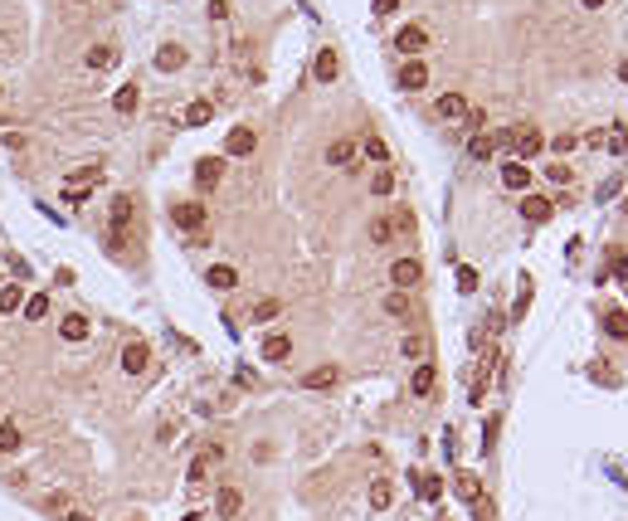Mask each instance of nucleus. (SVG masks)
Wrapping results in <instances>:
<instances>
[{
    "label": "nucleus",
    "instance_id": "4",
    "mask_svg": "<svg viewBox=\"0 0 628 521\" xmlns=\"http://www.w3.org/2000/svg\"><path fill=\"white\" fill-rule=\"evenodd\" d=\"M171 224L186 229V234H200V229H205V205H195V200L176 205V210H171Z\"/></svg>",
    "mask_w": 628,
    "mask_h": 521
},
{
    "label": "nucleus",
    "instance_id": "19",
    "mask_svg": "<svg viewBox=\"0 0 628 521\" xmlns=\"http://www.w3.org/2000/svg\"><path fill=\"white\" fill-rule=\"evenodd\" d=\"M156 69H161V74H176V69H186V49H181V44H161V54H156Z\"/></svg>",
    "mask_w": 628,
    "mask_h": 521
},
{
    "label": "nucleus",
    "instance_id": "43",
    "mask_svg": "<svg viewBox=\"0 0 628 521\" xmlns=\"http://www.w3.org/2000/svg\"><path fill=\"white\" fill-rule=\"evenodd\" d=\"M609 151H628V127H614V137H609Z\"/></svg>",
    "mask_w": 628,
    "mask_h": 521
},
{
    "label": "nucleus",
    "instance_id": "20",
    "mask_svg": "<svg viewBox=\"0 0 628 521\" xmlns=\"http://www.w3.org/2000/svg\"><path fill=\"white\" fill-rule=\"evenodd\" d=\"M205 283H210V288H219V293H229V288H239V273H234L229 263H215V268L205 273Z\"/></svg>",
    "mask_w": 628,
    "mask_h": 521
},
{
    "label": "nucleus",
    "instance_id": "17",
    "mask_svg": "<svg viewBox=\"0 0 628 521\" xmlns=\"http://www.w3.org/2000/svg\"><path fill=\"white\" fill-rule=\"evenodd\" d=\"M312 74H317V83H331L336 74H341V59H336V49H322L317 54V64H312Z\"/></svg>",
    "mask_w": 628,
    "mask_h": 521
},
{
    "label": "nucleus",
    "instance_id": "54",
    "mask_svg": "<svg viewBox=\"0 0 628 521\" xmlns=\"http://www.w3.org/2000/svg\"><path fill=\"white\" fill-rule=\"evenodd\" d=\"M438 521H448V517H438Z\"/></svg>",
    "mask_w": 628,
    "mask_h": 521
},
{
    "label": "nucleus",
    "instance_id": "51",
    "mask_svg": "<svg viewBox=\"0 0 628 521\" xmlns=\"http://www.w3.org/2000/svg\"><path fill=\"white\" fill-rule=\"evenodd\" d=\"M599 5H604V0H584V10H599Z\"/></svg>",
    "mask_w": 628,
    "mask_h": 521
},
{
    "label": "nucleus",
    "instance_id": "50",
    "mask_svg": "<svg viewBox=\"0 0 628 521\" xmlns=\"http://www.w3.org/2000/svg\"><path fill=\"white\" fill-rule=\"evenodd\" d=\"M619 79H624V83H628V59H624V64H619Z\"/></svg>",
    "mask_w": 628,
    "mask_h": 521
},
{
    "label": "nucleus",
    "instance_id": "40",
    "mask_svg": "<svg viewBox=\"0 0 628 521\" xmlns=\"http://www.w3.org/2000/svg\"><path fill=\"white\" fill-rule=\"evenodd\" d=\"M365 156H370V161H385L390 151H385V141H380V137H365Z\"/></svg>",
    "mask_w": 628,
    "mask_h": 521
},
{
    "label": "nucleus",
    "instance_id": "18",
    "mask_svg": "<svg viewBox=\"0 0 628 521\" xmlns=\"http://www.w3.org/2000/svg\"><path fill=\"white\" fill-rule=\"evenodd\" d=\"M288 356H293V341H288L283 331L263 336V360H288Z\"/></svg>",
    "mask_w": 628,
    "mask_h": 521
},
{
    "label": "nucleus",
    "instance_id": "10",
    "mask_svg": "<svg viewBox=\"0 0 628 521\" xmlns=\"http://www.w3.org/2000/svg\"><path fill=\"white\" fill-rule=\"evenodd\" d=\"M424 44H429V34H424L419 25H405L400 34H395V49H400V54H424Z\"/></svg>",
    "mask_w": 628,
    "mask_h": 521
},
{
    "label": "nucleus",
    "instance_id": "16",
    "mask_svg": "<svg viewBox=\"0 0 628 521\" xmlns=\"http://www.w3.org/2000/svg\"><path fill=\"white\" fill-rule=\"evenodd\" d=\"M137 103H141L137 83H122V88H117V93H112V108L122 112V117H132V112H137Z\"/></svg>",
    "mask_w": 628,
    "mask_h": 521
},
{
    "label": "nucleus",
    "instance_id": "23",
    "mask_svg": "<svg viewBox=\"0 0 628 521\" xmlns=\"http://www.w3.org/2000/svg\"><path fill=\"white\" fill-rule=\"evenodd\" d=\"M83 64H88V69H98V74H103V69H112V64H117V49H108V44H93V49H88V59H83Z\"/></svg>",
    "mask_w": 628,
    "mask_h": 521
},
{
    "label": "nucleus",
    "instance_id": "28",
    "mask_svg": "<svg viewBox=\"0 0 628 521\" xmlns=\"http://www.w3.org/2000/svg\"><path fill=\"white\" fill-rule=\"evenodd\" d=\"M210 117H215V108H210V103H191V108H186V127H205Z\"/></svg>",
    "mask_w": 628,
    "mask_h": 521
},
{
    "label": "nucleus",
    "instance_id": "36",
    "mask_svg": "<svg viewBox=\"0 0 628 521\" xmlns=\"http://www.w3.org/2000/svg\"><path fill=\"white\" fill-rule=\"evenodd\" d=\"M370 239H375V244H390V239H395V224H390V220H375V224H370Z\"/></svg>",
    "mask_w": 628,
    "mask_h": 521
},
{
    "label": "nucleus",
    "instance_id": "14",
    "mask_svg": "<svg viewBox=\"0 0 628 521\" xmlns=\"http://www.w3.org/2000/svg\"><path fill=\"white\" fill-rule=\"evenodd\" d=\"M502 186H507V191H526V186H531L526 161H507V166H502Z\"/></svg>",
    "mask_w": 628,
    "mask_h": 521
},
{
    "label": "nucleus",
    "instance_id": "45",
    "mask_svg": "<svg viewBox=\"0 0 628 521\" xmlns=\"http://www.w3.org/2000/svg\"><path fill=\"white\" fill-rule=\"evenodd\" d=\"M614 278L628 283V253H614Z\"/></svg>",
    "mask_w": 628,
    "mask_h": 521
},
{
    "label": "nucleus",
    "instance_id": "21",
    "mask_svg": "<svg viewBox=\"0 0 628 521\" xmlns=\"http://www.w3.org/2000/svg\"><path fill=\"white\" fill-rule=\"evenodd\" d=\"M351 161H355V141L341 137V141H331V146H327V166L341 171V166H351Z\"/></svg>",
    "mask_w": 628,
    "mask_h": 521
},
{
    "label": "nucleus",
    "instance_id": "35",
    "mask_svg": "<svg viewBox=\"0 0 628 521\" xmlns=\"http://www.w3.org/2000/svg\"><path fill=\"white\" fill-rule=\"evenodd\" d=\"M370 191H375V195H390V191H395V176H390V171H375V176H370Z\"/></svg>",
    "mask_w": 628,
    "mask_h": 521
},
{
    "label": "nucleus",
    "instance_id": "26",
    "mask_svg": "<svg viewBox=\"0 0 628 521\" xmlns=\"http://www.w3.org/2000/svg\"><path fill=\"white\" fill-rule=\"evenodd\" d=\"M492 151H497V137H487V132H477V137L467 141V156H472V161H487Z\"/></svg>",
    "mask_w": 628,
    "mask_h": 521
},
{
    "label": "nucleus",
    "instance_id": "37",
    "mask_svg": "<svg viewBox=\"0 0 628 521\" xmlns=\"http://www.w3.org/2000/svg\"><path fill=\"white\" fill-rule=\"evenodd\" d=\"M0 312H20V288H0Z\"/></svg>",
    "mask_w": 628,
    "mask_h": 521
},
{
    "label": "nucleus",
    "instance_id": "49",
    "mask_svg": "<svg viewBox=\"0 0 628 521\" xmlns=\"http://www.w3.org/2000/svg\"><path fill=\"white\" fill-rule=\"evenodd\" d=\"M69 521H93V517H88V512H69Z\"/></svg>",
    "mask_w": 628,
    "mask_h": 521
},
{
    "label": "nucleus",
    "instance_id": "29",
    "mask_svg": "<svg viewBox=\"0 0 628 521\" xmlns=\"http://www.w3.org/2000/svg\"><path fill=\"white\" fill-rule=\"evenodd\" d=\"M15 448H20V424L5 419V424H0V453H15Z\"/></svg>",
    "mask_w": 628,
    "mask_h": 521
},
{
    "label": "nucleus",
    "instance_id": "7",
    "mask_svg": "<svg viewBox=\"0 0 628 521\" xmlns=\"http://www.w3.org/2000/svg\"><path fill=\"white\" fill-rule=\"evenodd\" d=\"M219 176H224V161H219V156H200V161H195V186H200V191L219 186Z\"/></svg>",
    "mask_w": 628,
    "mask_h": 521
},
{
    "label": "nucleus",
    "instance_id": "15",
    "mask_svg": "<svg viewBox=\"0 0 628 521\" xmlns=\"http://www.w3.org/2000/svg\"><path fill=\"white\" fill-rule=\"evenodd\" d=\"M336 380H341V370H336V365H317V370H307V375H302L307 390H331Z\"/></svg>",
    "mask_w": 628,
    "mask_h": 521
},
{
    "label": "nucleus",
    "instance_id": "12",
    "mask_svg": "<svg viewBox=\"0 0 628 521\" xmlns=\"http://www.w3.org/2000/svg\"><path fill=\"white\" fill-rule=\"evenodd\" d=\"M434 112L443 117V122H453V117H467V98H463V93H443V98L434 103Z\"/></svg>",
    "mask_w": 628,
    "mask_h": 521
},
{
    "label": "nucleus",
    "instance_id": "38",
    "mask_svg": "<svg viewBox=\"0 0 628 521\" xmlns=\"http://www.w3.org/2000/svg\"><path fill=\"white\" fill-rule=\"evenodd\" d=\"M546 176L555 181V186H570V176H574V171H570L565 161H555V166H546Z\"/></svg>",
    "mask_w": 628,
    "mask_h": 521
},
{
    "label": "nucleus",
    "instance_id": "13",
    "mask_svg": "<svg viewBox=\"0 0 628 521\" xmlns=\"http://www.w3.org/2000/svg\"><path fill=\"white\" fill-rule=\"evenodd\" d=\"M146 360H151L146 341H132V346L122 351V370H127V375H141V370H146Z\"/></svg>",
    "mask_w": 628,
    "mask_h": 521
},
{
    "label": "nucleus",
    "instance_id": "39",
    "mask_svg": "<svg viewBox=\"0 0 628 521\" xmlns=\"http://www.w3.org/2000/svg\"><path fill=\"white\" fill-rule=\"evenodd\" d=\"M400 351H405L410 360H419V356H424V336H405V346H400Z\"/></svg>",
    "mask_w": 628,
    "mask_h": 521
},
{
    "label": "nucleus",
    "instance_id": "32",
    "mask_svg": "<svg viewBox=\"0 0 628 521\" xmlns=\"http://www.w3.org/2000/svg\"><path fill=\"white\" fill-rule=\"evenodd\" d=\"M458 497H463V502H482V487H477V477H472V472L458 477Z\"/></svg>",
    "mask_w": 628,
    "mask_h": 521
},
{
    "label": "nucleus",
    "instance_id": "11",
    "mask_svg": "<svg viewBox=\"0 0 628 521\" xmlns=\"http://www.w3.org/2000/svg\"><path fill=\"white\" fill-rule=\"evenodd\" d=\"M239 507H244V497H239V487H219V497H215V512H219V521H234V517H239Z\"/></svg>",
    "mask_w": 628,
    "mask_h": 521
},
{
    "label": "nucleus",
    "instance_id": "22",
    "mask_svg": "<svg viewBox=\"0 0 628 521\" xmlns=\"http://www.w3.org/2000/svg\"><path fill=\"white\" fill-rule=\"evenodd\" d=\"M414 492L424 497V502H438V492H443V482H438L434 472H414Z\"/></svg>",
    "mask_w": 628,
    "mask_h": 521
},
{
    "label": "nucleus",
    "instance_id": "5",
    "mask_svg": "<svg viewBox=\"0 0 628 521\" xmlns=\"http://www.w3.org/2000/svg\"><path fill=\"white\" fill-rule=\"evenodd\" d=\"M98 176H103V171H98V166H78V171H74V176H69V186H64V195H69V200H74V205H78L83 195L93 191V186H98Z\"/></svg>",
    "mask_w": 628,
    "mask_h": 521
},
{
    "label": "nucleus",
    "instance_id": "30",
    "mask_svg": "<svg viewBox=\"0 0 628 521\" xmlns=\"http://www.w3.org/2000/svg\"><path fill=\"white\" fill-rule=\"evenodd\" d=\"M385 312H390V317H410V293H400V288H395V293L385 298Z\"/></svg>",
    "mask_w": 628,
    "mask_h": 521
},
{
    "label": "nucleus",
    "instance_id": "6",
    "mask_svg": "<svg viewBox=\"0 0 628 521\" xmlns=\"http://www.w3.org/2000/svg\"><path fill=\"white\" fill-rule=\"evenodd\" d=\"M253 146H258V132L253 127H234L224 137V156H253Z\"/></svg>",
    "mask_w": 628,
    "mask_h": 521
},
{
    "label": "nucleus",
    "instance_id": "41",
    "mask_svg": "<svg viewBox=\"0 0 628 521\" xmlns=\"http://www.w3.org/2000/svg\"><path fill=\"white\" fill-rule=\"evenodd\" d=\"M205 472H210V458H195V463H191V472H186V477H191V482H205Z\"/></svg>",
    "mask_w": 628,
    "mask_h": 521
},
{
    "label": "nucleus",
    "instance_id": "44",
    "mask_svg": "<svg viewBox=\"0 0 628 521\" xmlns=\"http://www.w3.org/2000/svg\"><path fill=\"white\" fill-rule=\"evenodd\" d=\"M458 288L472 293V288H477V273H472V268H458Z\"/></svg>",
    "mask_w": 628,
    "mask_h": 521
},
{
    "label": "nucleus",
    "instance_id": "48",
    "mask_svg": "<svg viewBox=\"0 0 628 521\" xmlns=\"http://www.w3.org/2000/svg\"><path fill=\"white\" fill-rule=\"evenodd\" d=\"M370 5H375L380 15H395V10H400V0H370Z\"/></svg>",
    "mask_w": 628,
    "mask_h": 521
},
{
    "label": "nucleus",
    "instance_id": "42",
    "mask_svg": "<svg viewBox=\"0 0 628 521\" xmlns=\"http://www.w3.org/2000/svg\"><path fill=\"white\" fill-rule=\"evenodd\" d=\"M390 224H395L400 234H414V215H410V210H400V215H395V220H390Z\"/></svg>",
    "mask_w": 628,
    "mask_h": 521
},
{
    "label": "nucleus",
    "instance_id": "34",
    "mask_svg": "<svg viewBox=\"0 0 628 521\" xmlns=\"http://www.w3.org/2000/svg\"><path fill=\"white\" fill-rule=\"evenodd\" d=\"M278 312H283V307H278L273 298H263V302H258V307H253V322H273Z\"/></svg>",
    "mask_w": 628,
    "mask_h": 521
},
{
    "label": "nucleus",
    "instance_id": "25",
    "mask_svg": "<svg viewBox=\"0 0 628 521\" xmlns=\"http://www.w3.org/2000/svg\"><path fill=\"white\" fill-rule=\"evenodd\" d=\"M604 331H609V336H619V341H628V312L609 307V312H604Z\"/></svg>",
    "mask_w": 628,
    "mask_h": 521
},
{
    "label": "nucleus",
    "instance_id": "52",
    "mask_svg": "<svg viewBox=\"0 0 628 521\" xmlns=\"http://www.w3.org/2000/svg\"><path fill=\"white\" fill-rule=\"evenodd\" d=\"M186 521H200V517H195V512H191V517H186Z\"/></svg>",
    "mask_w": 628,
    "mask_h": 521
},
{
    "label": "nucleus",
    "instance_id": "27",
    "mask_svg": "<svg viewBox=\"0 0 628 521\" xmlns=\"http://www.w3.org/2000/svg\"><path fill=\"white\" fill-rule=\"evenodd\" d=\"M44 317H49V298H44V293L25 298V322H44Z\"/></svg>",
    "mask_w": 628,
    "mask_h": 521
},
{
    "label": "nucleus",
    "instance_id": "24",
    "mask_svg": "<svg viewBox=\"0 0 628 521\" xmlns=\"http://www.w3.org/2000/svg\"><path fill=\"white\" fill-rule=\"evenodd\" d=\"M59 331H64V341H83V336H88V317H78V312H69V317L59 322Z\"/></svg>",
    "mask_w": 628,
    "mask_h": 521
},
{
    "label": "nucleus",
    "instance_id": "8",
    "mask_svg": "<svg viewBox=\"0 0 628 521\" xmlns=\"http://www.w3.org/2000/svg\"><path fill=\"white\" fill-rule=\"evenodd\" d=\"M424 83H429V64H424V59H410V64L400 69V88H405V93H419Z\"/></svg>",
    "mask_w": 628,
    "mask_h": 521
},
{
    "label": "nucleus",
    "instance_id": "3",
    "mask_svg": "<svg viewBox=\"0 0 628 521\" xmlns=\"http://www.w3.org/2000/svg\"><path fill=\"white\" fill-rule=\"evenodd\" d=\"M512 146H517V161H531V156H541L546 137L536 127H512Z\"/></svg>",
    "mask_w": 628,
    "mask_h": 521
},
{
    "label": "nucleus",
    "instance_id": "2",
    "mask_svg": "<svg viewBox=\"0 0 628 521\" xmlns=\"http://www.w3.org/2000/svg\"><path fill=\"white\" fill-rule=\"evenodd\" d=\"M390 283H395L400 293L419 288V283H424V263H419V258H395V263H390Z\"/></svg>",
    "mask_w": 628,
    "mask_h": 521
},
{
    "label": "nucleus",
    "instance_id": "46",
    "mask_svg": "<svg viewBox=\"0 0 628 521\" xmlns=\"http://www.w3.org/2000/svg\"><path fill=\"white\" fill-rule=\"evenodd\" d=\"M550 146H555V151H574V146H579V137H570V132H565V137H555Z\"/></svg>",
    "mask_w": 628,
    "mask_h": 521
},
{
    "label": "nucleus",
    "instance_id": "47",
    "mask_svg": "<svg viewBox=\"0 0 628 521\" xmlns=\"http://www.w3.org/2000/svg\"><path fill=\"white\" fill-rule=\"evenodd\" d=\"M210 20H229V5H224V0H210Z\"/></svg>",
    "mask_w": 628,
    "mask_h": 521
},
{
    "label": "nucleus",
    "instance_id": "53",
    "mask_svg": "<svg viewBox=\"0 0 628 521\" xmlns=\"http://www.w3.org/2000/svg\"><path fill=\"white\" fill-rule=\"evenodd\" d=\"M624 215H628V205H624Z\"/></svg>",
    "mask_w": 628,
    "mask_h": 521
},
{
    "label": "nucleus",
    "instance_id": "9",
    "mask_svg": "<svg viewBox=\"0 0 628 521\" xmlns=\"http://www.w3.org/2000/svg\"><path fill=\"white\" fill-rule=\"evenodd\" d=\"M550 215H555V205H550L546 195H526V200H521V220H531V224H546Z\"/></svg>",
    "mask_w": 628,
    "mask_h": 521
},
{
    "label": "nucleus",
    "instance_id": "1",
    "mask_svg": "<svg viewBox=\"0 0 628 521\" xmlns=\"http://www.w3.org/2000/svg\"><path fill=\"white\" fill-rule=\"evenodd\" d=\"M127 224H132V195H117L112 200V253L127 248Z\"/></svg>",
    "mask_w": 628,
    "mask_h": 521
},
{
    "label": "nucleus",
    "instance_id": "33",
    "mask_svg": "<svg viewBox=\"0 0 628 521\" xmlns=\"http://www.w3.org/2000/svg\"><path fill=\"white\" fill-rule=\"evenodd\" d=\"M390 502H395V487H390V482H375V487H370V507H375V512H385Z\"/></svg>",
    "mask_w": 628,
    "mask_h": 521
},
{
    "label": "nucleus",
    "instance_id": "31",
    "mask_svg": "<svg viewBox=\"0 0 628 521\" xmlns=\"http://www.w3.org/2000/svg\"><path fill=\"white\" fill-rule=\"evenodd\" d=\"M410 390H414V395H429V390H434V365H419L414 380H410Z\"/></svg>",
    "mask_w": 628,
    "mask_h": 521
}]
</instances>
